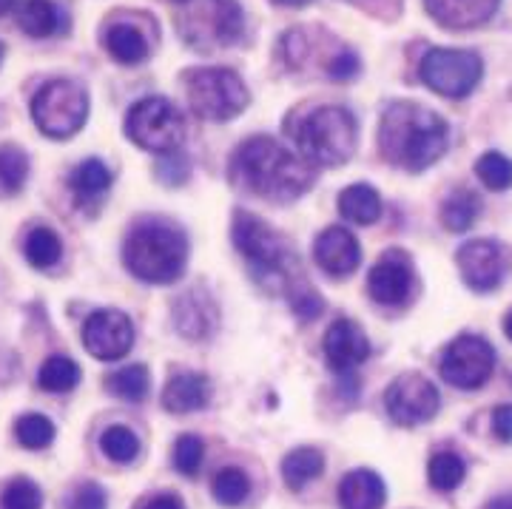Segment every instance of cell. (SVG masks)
Wrapping results in <instances>:
<instances>
[{"label":"cell","mask_w":512,"mask_h":509,"mask_svg":"<svg viewBox=\"0 0 512 509\" xmlns=\"http://www.w3.org/2000/svg\"><path fill=\"white\" fill-rule=\"evenodd\" d=\"M43 495L29 478H15L0 492V507L3 509H40Z\"/></svg>","instance_id":"37"},{"label":"cell","mask_w":512,"mask_h":509,"mask_svg":"<svg viewBox=\"0 0 512 509\" xmlns=\"http://www.w3.org/2000/svg\"><path fill=\"white\" fill-rule=\"evenodd\" d=\"M185 94L194 114L211 123H228L248 106V89L231 69H191L185 72Z\"/></svg>","instance_id":"6"},{"label":"cell","mask_w":512,"mask_h":509,"mask_svg":"<svg viewBox=\"0 0 512 509\" xmlns=\"http://www.w3.org/2000/svg\"><path fill=\"white\" fill-rule=\"evenodd\" d=\"M322 470H325V458L313 447H296L282 461V478L291 490H302L313 478H319Z\"/></svg>","instance_id":"26"},{"label":"cell","mask_w":512,"mask_h":509,"mask_svg":"<svg viewBox=\"0 0 512 509\" xmlns=\"http://www.w3.org/2000/svg\"><path fill=\"white\" fill-rule=\"evenodd\" d=\"M180 3H188V0H180Z\"/></svg>","instance_id":"49"},{"label":"cell","mask_w":512,"mask_h":509,"mask_svg":"<svg viewBox=\"0 0 512 509\" xmlns=\"http://www.w3.org/2000/svg\"><path fill=\"white\" fill-rule=\"evenodd\" d=\"M106 387H109L111 396L126 401H143L148 396V387H151V376L143 364H131V367H123L117 373H111L106 379Z\"/></svg>","instance_id":"27"},{"label":"cell","mask_w":512,"mask_h":509,"mask_svg":"<svg viewBox=\"0 0 512 509\" xmlns=\"http://www.w3.org/2000/svg\"><path fill=\"white\" fill-rule=\"evenodd\" d=\"M291 308L299 319H308V322H311V319H316V316L322 313V299H319L313 291L293 293Z\"/></svg>","instance_id":"41"},{"label":"cell","mask_w":512,"mask_h":509,"mask_svg":"<svg viewBox=\"0 0 512 509\" xmlns=\"http://www.w3.org/2000/svg\"><path fill=\"white\" fill-rule=\"evenodd\" d=\"M126 134L131 143H137L154 154L177 151L185 137L183 114L165 97H146L128 109Z\"/></svg>","instance_id":"7"},{"label":"cell","mask_w":512,"mask_h":509,"mask_svg":"<svg viewBox=\"0 0 512 509\" xmlns=\"http://www.w3.org/2000/svg\"><path fill=\"white\" fill-rule=\"evenodd\" d=\"M69 188H72L74 200L86 208H97V202L109 194L111 171L103 160H86L69 174Z\"/></svg>","instance_id":"23"},{"label":"cell","mask_w":512,"mask_h":509,"mask_svg":"<svg viewBox=\"0 0 512 509\" xmlns=\"http://www.w3.org/2000/svg\"><path fill=\"white\" fill-rule=\"evenodd\" d=\"M370 356V342L362 328L350 319H336L325 333V359L339 373L348 376Z\"/></svg>","instance_id":"15"},{"label":"cell","mask_w":512,"mask_h":509,"mask_svg":"<svg viewBox=\"0 0 512 509\" xmlns=\"http://www.w3.org/2000/svg\"><path fill=\"white\" fill-rule=\"evenodd\" d=\"M106 49L117 63H143L148 57V43L143 32L137 26H128V23H114L106 29Z\"/></svg>","instance_id":"25"},{"label":"cell","mask_w":512,"mask_h":509,"mask_svg":"<svg viewBox=\"0 0 512 509\" xmlns=\"http://www.w3.org/2000/svg\"><path fill=\"white\" fill-rule=\"evenodd\" d=\"M387 413L390 419L402 427H416L430 421L439 413L441 396L439 390L433 387V382H427L419 373H404L396 382L387 387Z\"/></svg>","instance_id":"12"},{"label":"cell","mask_w":512,"mask_h":509,"mask_svg":"<svg viewBox=\"0 0 512 509\" xmlns=\"http://www.w3.org/2000/svg\"><path fill=\"white\" fill-rule=\"evenodd\" d=\"M467 475V464L464 458L456 453H436L430 458V467H427V478L430 484L439 492H453L464 481Z\"/></svg>","instance_id":"32"},{"label":"cell","mask_w":512,"mask_h":509,"mask_svg":"<svg viewBox=\"0 0 512 509\" xmlns=\"http://www.w3.org/2000/svg\"><path fill=\"white\" fill-rule=\"evenodd\" d=\"M450 128L436 111L416 103H393L384 111L379 146L387 163L404 171H424L447 151Z\"/></svg>","instance_id":"2"},{"label":"cell","mask_w":512,"mask_h":509,"mask_svg":"<svg viewBox=\"0 0 512 509\" xmlns=\"http://www.w3.org/2000/svg\"><path fill=\"white\" fill-rule=\"evenodd\" d=\"M72 509H106V492H103V487L86 481L74 490Z\"/></svg>","instance_id":"40"},{"label":"cell","mask_w":512,"mask_h":509,"mask_svg":"<svg viewBox=\"0 0 512 509\" xmlns=\"http://www.w3.org/2000/svg\"><path fill=\"white\" fill-rule=\"evenodd\" d=\"M339 504L342 509H382L384 484L370 470H353L339 484Z\"/></svg>","instance_id":"22"},{"label":"cell","mask_w":512,"mask_h":509,"mask_svg":"<svg viewBox=\"0 0 512 509\" xmlns=\"http://www.w3.org/2000/svg\"><path fill=\"white\" fill-rule=\"evenodd\" d=\"M202 441L191 433L177 438L174 444V467L180 470L183 475H197L202 467Z\"/></svg>","instance_id":"38"},{"label":"cell","mask_w":512,"mask_h":509,"mask_svg":"<svg viewBox=\"0 0 512 509\" xmlns=\"http://www.w3.org/2000/svg\"><path fill=\"white\" fill-rule=\"evenodd\" d=\"M493 433L504 444H512V404H498L493 410Z\"/></svg>","instance_id":"42"},{"label":"cell","mask_w":512,"mask_h":509,"mask_svg":"<svg viewBox=\"0 0 512 509\" xmlns=\"http://www.w3.org/2000/svg\"><path fill=\"white\" fill-rule=\"evenodd\" d=\"M191 174V165L185 160L180 151H171L165 160L157 163V177L165 182V185H183Z\"/></svg>","instance_id":"39"},{"label":"cell","mask_w":512,"mask_h":509,"mask_svg":"<svg viewBox=\"0 0 512 509\" xmlns=\"http://www.w3.org/2000/svg\"><path fill=\"white\" fill-rule=\"evenodd\" d=\"M140 509H185L183 501H180V495H174V492H160V495H154V498H148L146 504Z\"/></svg>","instance_id":"43"},{"label":"cell","mask_w":512,"mask_h":509,"mask_svg":"<svg viewBox=\"0 0 512 509\" xmlns=\"http://www.w3.org/2000/svg\"><path fill=\"white\" fill-rule=\"evenodd\" d=\"M279 3H285V6H293V9H299V6H305L308 0H279Z\"/></svg>","instance_id":"45"},{"label":"cell","mask_w":512,"mask_h":509,"mask_svg":"<svg viewBox=\"0 0 512 509\" xmlns=\"http://www.w3.org/2000/svg\"><path fill=\"white\" fill-rule=\"evenodd\" d=\"M29 177V157L18 146H0V197H12Z\"/></svg>","instance_id":"30"},{"label":"cell","mask_w":512,"mask_h":509,"mask_svg":"<svg viewBox=\"0 0 512 509\" xmlns=\"http://www.w3.org/2000/svg\"><path fill=\"white\" fill-rule=\"evenodd\" d=\"M18 23L29 37L63 35L69 29V12L55 0H20Z\"/></svg>","instance_id":"19"},{"label":"cell","mask_w":512,"mask_h":509,"mask_svg":"<svg viewBox=\"0 0 512 509\" xmlns=\"http://www.w3.org/2000/svg\"><path fill=\"white\" fill-rule=\"evenodd\" d=\"M367 291L384 308L404 305L410 299V291H413V268H410V262L402 254L384 256L382 262L367 276Z\"/></svg>","instance_id":"16"},{"label":"cell","mask_w":512,"mask_h":509,"mask_svg":"<svg viewBox=\"0 0 512 509\" xmlns=\"http://www.w3.org/2000/svg\"><path fill=\"white\" fill-rule=\"evenodd\" d=\"M100 447H103V453L109 455L111 461L128 464V461H134L137 453H140V438L134 436L128 427H123V424H114V427H109V430L103 433Z\"/></svg>","instance_id":"34"},{"label":"cell","mask_w":512,"mask_h":509,"mask_svg":"<svg viewBox=\"0 0 512 509\" xmlns=\"http://www.w3.org/2000/svg\"><path fill=\"white\" fill-rule=\"evenodd\" d=\"M123 259L128 271L140 282L168 285L183 276L188 262V239L183 228L165 219H143L131 228Z\"/></svg>","instance_id":"3"},{"label":"cell","mask_w":512,"mask_h":509,"mask_svg":"<svg viewBox=\"0 0 512 509\" xmlns=\"http://www.w3.org/2000/svg\"><path fill=\"white\" fill-rule=\"evenodd\" d=\"M231 182L262 200L293 202L311 191L308 160H299L271 137H251L231 154Z\"/></svg>","instance_id":"1"},{"label":"cell","mask_w":512,"mask_h":509,"mask_svg":"<svg viewBox=\"0 0 512 509\" xmlns=\"http://www.w3.org/2000/svg\"><path fill=\"white\" fill-rule=\"evenodd\" d=\"M180 32L185 43L211 55L231 46L242 35V9L237 0H188L180 15Z\"/></svg>","instance_id":"5"},{"label":"cell","mask_w":512,"mask_h":509,"mask_svg":"<svg viewBox=\"0 0 512 509\" xmlns=\"http://www.w3.org/2000/svg\"><path fill=\"white\" fill-rule=\"evenodd\" d=\"M313 256H316L319 268L330 276H348L359 268L362 248H359V239L353 237L348 228L333 225L319 234L316 245H313Z\"/></svg>","instance_id":"17"},{"label":"cell","mask_w":512,"mask_h":509,"mask_svg":"<svg viewBox=\"0 0 512 509\" xmlns=\"http://www.w3.org/2000/svg\"><path fill=\"white\" fill-rule=\"evenodd\" d=\"M427 12L447 29H470L493 18L498 0H424Z\"/></svg>","instance_id":"18"},{"label":"cell","mask_w":512,"mask_h":509,"mask_svg":"<svg viewBox=\"0 0 512 509\" xmlns=\"http://www.w3.org/2000/svg\"><path fill=\"white\" fill-rule=\"evenodd\" d=\"M89 114V97L72 80H52L32 100V117L46 137L66 140L77 134Z\"/></svg>","instance_id":"8"},{"label":"cell","mask_w":512,"mask_h":509,"mask_svg":"<svg viewBox=\"0 0 512 509\" xmlns=\"http://www.w3.org/2000/svg\"><path fill=\"white\" fill-rule=\"evenodd\" d=\"M211 492H214V498L220 501L222 507H239L251 495V481L237 467H225V470L214 475Z\"/></svg>","instance_id":"33"},{"label":"cell","mask_w":512,"mask_h":509,"mask_svg":"<svg viewBox=\"0 0 512 509\" xmlns=\"http://www.w3.org/2000/svg\"><path fill=\"white\" fill-rule=\"evenodd\" d=\"M478 180L484 182L490 191H507L512 185V163L498 154V151H487L476 163Z\"/></svg>","instance_id":"35"},{"label":"cell","mask_w":512,"mask_h":509,"mask_svg":"<svg viewBox=\"0 0 512 509\" xmlns=\"http://www.w3.org/2000/svg\"><path fill=\"white\" fill-rule=\"evenodd\" d=\"M9 6H12V0H0V15L9 12Z\"/></svg>","instance_id":"47"},{"label":"cell","mask_w":512,"mask_h":509,"mask_svg":"<svg viewBox=\"0 0 512 509\" xmlns=\"http://www.w3.org/2000/svg\"><path fill=\"white\" fill-rule=\"evenodd\" d=\"M421 80L450 100H461L476 89L484 63L476 52L467 49H433L421 60Z\"/></svg>","instance_id":"10"},{"label":"cell","mask_w":512,"mask_h":509,"mask_svg":"<svg viewBox=\"0 0 512 509\" xmlns=\"http://www.w3.org/2000/svg\"><path fill=\"white\" fill-rule=\"evenodd\" d=\"M15 436L26 450H46L55 441V424L46 416H23L15 424Z\"/></svg>","instance_id":"36"},{"label":"cell","mask_w":512,"mask_h":509,"mask_svg":"<svg viewBox=\"0 0 512 509\" xmlns=\"http://www.w3.org/2000/svg\"><path fill=\"white\" fill-rule=\"evenodd\" d=\"M504 333H507V339H512V313H507V322H504Z\"/></svg>","instance_id":"46"},{"label":"cell","mask_w":512,"mask_h":509,"mask_svg":"<svg viewBox=\"0 0 512 509\" xmlns=\"http://www.w3.org/2000/svg\"><path fill=\"white\" fill-rule=\"evenodd\" d=\"M23 251H26L29 265H35V268H52V265L60 262V256H63V242H60V237H57L55 231H49V228H35V231L26 237Z\"/></svg>","instance_id":"31"},{"label":"cell","mask_w":512,"mask_h":509,"mask_svg":"<svg viewBox=\"0 0 512 509\" xmlns=\"http://www.w3.org/2000/svg\"><path fill=\"white\" fill-rule=\"evenodd\" d=\"M234 245L239 254L245 256V262L251 265V271L259 276V282L288 276L291 254L268 222L256 219L248 211H237L234 214Z\"/></svg>","instance_id":"9"},{"label":"cell","mask_w":512,"mask_h":509,"mask_svg":"<svg viewBox=\"0 0 512 509\" xmlns=\"http://www.w3.org/2000/svg\"><path fill=\"white\" fill-rule=\"evenodd\" d=\"M302 157L322 168H339L356 151V120L348 109L319 106L293 128Z\"/></svg>","instance_id":"4"},{"label":"cell","mask_w":512,"mask_h":509,"mask_svg":"<svg viewBox=\"0 0 512 509\" xmlns=\"http://www.w3.org/2000/svg\"><path fill=\"white\" fill-rule=\"evenodd\" d=\"M208 399H211V384L200 373H177L174 379H168L163 390V407L177 416L202 410Z\"/></svg>","instance_id":"20"},{"label":"cell","mask_w":512,"mask_h":509,"mask_svg":"<svg viewBox=\"0 0 512 509\" xmlns=\"http://www.w3.org/2000/svg\"><path fill=\"white\" fill-rule=\"evenodd\" d=\"M495 367L493 345L481 336L464 333L444 347L439 373L444 382L453 384L458 390H478L490 382Z\"/></svg>","instance_id":"11"},{"label":"cell","mask_w":512,"mask_h":509,"mask_svg":"<svg viewBox=\"0 0 512 509\" xmlns=\"http://www.w3.org/2000/svg\"><path fill=\"white\" fill-rule=\"evenodd\" d=\"M83 345L94 359L114 362L123 359L134 345V328L120 310H97L83 325Z\"/></svg>","instance_id":"13"},{"label":"cell","mask_w":512,"mask_h":509,"mask_svg":"<svg viewBox=\"0 0 512 509\" xmlns=\"http://www.w3.org/2000/svg\"><path fill=\"white\" fill-rule=\"evenodd\" d=\"M177 330L188 339H205L214 325H217V308L214 299L205 291H191L180 299V305L174 310Z\"/></svg>","instance_id":"21"},{"label":"cell","mask_w":512,"mask_h":509,"mask_svg":"<svg viewBox=\"0 0 512 509\" xmlns=\"http://www.w3.org/2000/svg\"><path fill=\"white\" fill-rule=\"evenodd\" d=\"M490 509H512V495H507V498H495L493 504H490Z\"/></svg>","instance_id":"44"},{"label":"cell","mask_w":512,"mask_h":509,"mask_svg":"<svg viewBox=\"0 0 512 509\" xmlns=\"http://www.w3.org/2000/svg\"><path fill=\"white\" fill-rule=\"evenodd\" d=\"M478 211H481V202H478L476 194H470V191H456L450 200L441 205V222H444L447 231L461 234V231L473 228V222L478 219Z\"/></svg>","instance_id":"28"},{"label":"cell","mask_w":512,"mask_h":509,"mask_svg":"<svg viewBox=\"0 0 512 509\" xmlns=\"http://www.w3.org/2000/svg\"><path fill=\"white\" fill-rule=\"evenodd\" d=\"M0 60H3V43H0Z\"/></svg>","instance_id":"48"},{"label":"cell","mask_w":512,"mask_h":509,"mask_svg":"<svg viewBox=\"0 0 512 509\" xmlns=\"http://www.w3.org/2000/svg\"><path fill=\"white\" fill-rule=\"evenodd\" d=\"M339 211H342V217L356 225H373L382 217V200H379L376 188H370L367 182H356L339 194Z\"/></svg>","instance_id":"24"},{"label":"cell","mask_w":512,"mask_h":509,"mask_svg":"<svg viewBox=\"0 0 512 509\" xmlns=\"http://www.w3.org/2000/svg\"><path fill=\"white\" fill-rule=\"evenodd\" d=\"M80 382V367L66 359V356H52L46 359L40 373H37V384L46 390V393H69Z\"/></svg>","instance_id":"29"},{"label":"cell","mask_w":512,"mask_h":509,"mask_svg":"<svg viewBox=\"0 0 512 509\" xmlns=\"http://www.w3.org/2000/svg\"><path fill=\"white\" fill-rule=\"evenodd\" d=\"M458 268L464 282L478 293L495 291L507 273V254L498 242L490 239H473L467 245H461L458 251Z\"/></svg>","instance_id":"14"}]
</instances>
